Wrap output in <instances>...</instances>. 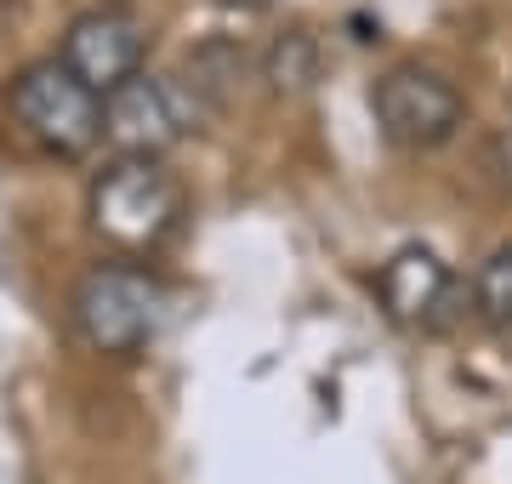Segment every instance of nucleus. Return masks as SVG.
Returning <instances> with one entry per match:
<instances>
[{"instance_id": "f257e3e1", "label": "nucleus", "mask_w": 512, "mask_h": 484, "mask_svg": "<svg viewBox=\"0 0 512 484\" xmlns=\"http://www.w3.org/2000/svg\"><path fill=\"white\" fill-rule=\"evenodd\" d=\"M183 223V183L154 154H120L92 183V234L126 257L160 251Z\"/></svg>"}, {"instance_id": "f03ea898", "label": "nucleus", "mask_w": 512, "mask_h": 484, "mask_svg": "<svg viewBox=\"0 0 512 484\" xmlns=\"http://www.w3.org/2000/svg\"><path fill=\"white\" fill-rule=\"evenodd\" d=\"M165 319V291L131 262H103L74 285V331L109 359H137Z\"/></svg>"}, {"instance_id": "7ed1b4c3", "label": "nucleus", "mask_w": 512, "mask_h": 484, "mask_svg": "<svg viewBox=\"0 0 512 484\" xmlns=\"http://www.w3.org/2000/svg\"><path fill=\"white\" fill-rule=\"evenodd\" d=\"M12 114H18V126L35 137L40 149L57 154V160H80L103 137V97L86 80H74L57 57L23 69L12 80Z\"/></svg>"}, {"instance_id": "20e7f679", "label": "nucleus", "mask_w": 512, "mask_h": 484, "mask_svg": "<svg viewBox=\"0 0 512 484\" xmlns=\"http://www.w3.org/2000/svg\"><path fill=\"white\" fill-rule=\"evenodd\" d=\"M194 114H200V97L188 92L183 80L137 69L103 97V137L120 154H154L160 160L165 149H177L188 137Z\"/></svg>"}, {"instance_id": "39448f33", "label": "nucleus", "mask_w": 512, "mask_h": 484, "mask_svg": "<svg viewBox=\"0 0 512 484\" xmlns=\"http://www.w3.org/2000/svg\"><path fill=\"white\" fill-rule=\"evenodd\" d=\"M376 126L393 149H439L456 137V126L467 120V103L439 69H421V63H399L376 80L370 92Z\"/></svg>"}, {"instance_id": "423d86ee", "label": "nucleus", "mask_w": 512, "mask_h": 484, "mask_svg": "<svg viewBox=\"0 0 512 484\" xmlns=\"http://www.w3.org/2000/svg\"><path fill=\"white\" fill-rule=\"evenodd\" d=\"M143 52H148L143 23L131 18V12H120V6H97V12L69 23L57 63H63L74 80H86L97 97H109L120 80H131L143 69Z\"/></svg>"}, {"instance_id": "0eeeda50", "label": "nucleus", "mask_w": 512, "mask_h": 484, "mask_svg": "<svg viewBox=\"0 0 512 484\" xmlns=\"http://www.w3.org/2000/svg\"><path fill=\"white\" fill-rule=\"evenodd\" d=\"M376 291H382L387 314L399 319V325H410V331H439L444 319H450L456 280H450V268L427 245H404V251L387 257Z\"/></svg>"}, {"instance_id": "6e6552de", "label": "nucleus", "mask_w": 512, "mask_h": 484, "mask_svg": "<svg viewBox=\"0 0 512 484\" xmlns=\"http://www.w3.org/2000/svg\"><path fill=\"white\" fill-rule=\"evenodd\" d=\"M245 69H251V57L239 40H205L200 52H188V92L200 97L205 109H228L245 86Z\"/></svg>"}, {"instance_id": "1a4fd4ad", "label": "nucleus", "mask_w": 512, "mask_h": 484, "mask_svg": "<svg viewBox=\"0 0 512 484\" xmlns=\"http://www.w3.org/2000/svg\"><path fill=\"white\" fill-rule=\"evenodd\" d=\"M268 80H274V92H308L313 80H319V46H313L308 29H291V35L274 40V52H268Z\"/></svg>"}, {"instance_id": "9d476101", "label": "nucleus", "mask_w": 512, "mask_h": 484, "mask_svg": "<svg viewBox=\"0 0 512 484\" xmlns=\"http://www.w3.org/2000/svg\"><path fill=\"white\" fill-rule=\"evenodd\" d=\"M473 302L495 331L512 336V245L484 257V268H478V280H473Z\"/></svg>"}, {"instance_id": "9b49d317", "label": "nucleus", "mask_w": 512, "mask_h": 484, "mask_svg": "<svg viewBox=\"0 0 512 484\" xmlns=\"http://www.w3.org/2000/svg\"><path fill=\"white\" fill-rule=\"evenodd\" d=\"M222 6H234V12H262L268 0H222Z\"/></svg>"}]
</instances>
